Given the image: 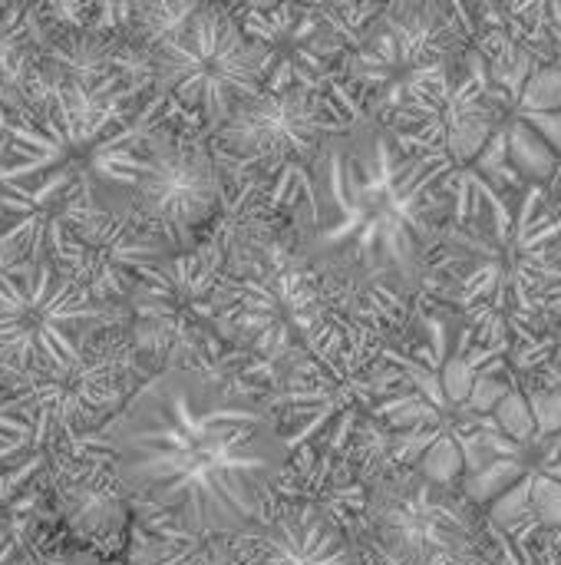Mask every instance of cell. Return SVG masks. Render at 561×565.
Here are the masks:
<instances>
[{"label": "cell", "mask_w": 561, "mask_h": 565, "mask_svg": "<svg viewBox=\"0 0 561 565\" xmlns=\"http://www.w3.org/2000/svg\"><path fill=\"white\" fill-rule=\"evenodd\" d=\"M532 565H561V530H539L536 533Z\"/></svg>", "instance_id": "7402d4cb"}, {"label": "cell", "mask_w": 561, "mask_h": 565, "mask_svg": "<svg viewBox=\"0 0 561 565\" xmlns=\"http://www.w3.org/2000/svg\"><path fill=\"white\" fill-rule=\"evenodd\" d=\"M532 467L546 477H552L555 483H561V447L555 444H532Z\"/></svg>", "instance_id": "603a6c76"}, {"label": "cell", "mask_w": 561, "mask_h": 565, "mask_svg": "<svg viewBox=\"0 0 561 565\" xmlns=\"http://www.w3.org/2000/svg\"><path fill=\"white\" fill-rule=\"evenodd\" d=\"M364 119L374 116L344 83L331 93L261 89L208 142L225 175L248 179L274 212H298L314 195V166L324 142Z\"/></svg>", "instance_id": "5b68a950"}, {"label": "cell", "mask_w": 561, "mask_h": 565, "mask_svg": "<svg viewBox=\"0 0 561 565\" xmlns=\"http://www.w3.org/2000/svg\"><path fill=\"white\" fill-rule=\"evenodd\" d=\"M360 563L374 565H486V516L460 487H440L417 470L397 467L367 490L354 533Z\"/></svg>", "instance_id": "52a82bcc"}, {"label": "cell", "mask_w": 561, "mask_h": 565, "mask_svg": "<svg viewBox=\"0 0 561 565\" xmlns=\"http://www.w3.org/2000/svg\"><path fill=\"white\" fill-rule=\"evenodd\" d=\"M93 440L126 503L169 540L235 536L258 523L291 460L255 391L185 364L155 371Z\"/></svg>", "instance_id": "6da1fadb"}, {"label": "cell", "mask_w": 561, "mask_h": 565, "mask_svg": "<svg viewBox=\"0 0 561 565\" xmlns=\"http://www.w3.org/2000/svg\"><path fill=\"white\" fill-rule=\"evenodd\" d=\"M169 255L165 242L132 209H106L60 228L46 262L109 311V305L126 301L136 281Z\"/></svg>", "instance_id": "4fadbf2b"}, {"label": "cell", "mask_w": 561, "mask_h": 565, "mask_svg": "<svg viewBox=\"0 0 561 565\" xmlns=\"http://www.w3.org/2000/svg\"><path fill=\"white\" fill-rule=\"evenodd\" d=\"M225 248L205 235L192 252L169 255L129 291L126 338L139 358L162 367L188 364L198 348L215 338V278Z\"/></svg>", "instance_id": "8fae6325"}, {"label": "cell", "mask_w": 561, "mask_h": 565, "mask_svg": "<svg viewBox=\"0 0 561 565\" xmlns=\"http://www.w3.org/2000/svg\"><path fill=\"white\" fill-rule=\"evenodd\" d=\"M539 328H546L555 341V361L549 371H561V255L552 262V268L539 278L532 291V311L526 315Z\"/></svg>", "instance_id": "ac0fdd59"}, {"label": "cell", "mask_w": 561, "mask_h": 565, "mask_svg": "<svg viewBox=\"0 0 561 565\" xmlns=\"http://www.w3.org/2000/svg\"><path fill=\"white\" fill-rule=\"evenodd\" d=\"M486 565H493V563H486Z\"/></svg>", "instance_id": "4316f807"}, {"label": "cell", "mask_w": 561, "mask_h": 565, "mask_svg": "<svg viewBox=\"0 0 561 565\" xmlns=\"http://www.w3.org/2000/svg\"><path fill=\"white\" fill-rule=\"evenodd\" d=\"M3 156H7V136H3V129H0V166H3Z\"/></svg>", "instance_id": "484cf974"}, {"label": "cell", "mask_w": 561, "mask_h": 565, "mask_svg": "<svg viewBox=\"0 0 561 565\" xmlns=\"http://www.w3.org/2000/svg\"><path fill=\"white\" fill-rule=\"evenodd\" d=\"M529 467H532V463L522 460V457H496V460H489L483 470L463 477L456 487H460V493H463L476 510H486V507L496 503L503 493H509V490L526 477Z\"/></svg>", "instance_id": "e0dca14e"}, {"label": "cell", "mask_w": 561, "mask_h": 565, "mask_svg": "<svg viewBox=\"0 0 561 565\" xmlns=\"http://www.w3.org/2000/svg\"><path fill=\"white\" fill-rule=\"evenodd\" d=\"M231 7V3H228ZM380 3H245L231 7L261 46L265 89L331 93Z\"/></svg>", "instance_id": "30bf717a"}, {"label": "cell", "mask_w": 561, "mask_h": 565, "mask_svg": "<svg viewBox=\"0 0 561 565\" xmlns=\"http://www.w3.org/2000/svg\"><path fill=\"white\" fill-rule=\"evenodd\" d=\"M561 255V218L542 185H526L513 225L479 209L466 222H446L427 271L423 298L456 315L526 318L539 278ZM420 298V301H423Z\"/></svg>", "instance_id": "277c9868"}, {"label": "cell", "mask_w": 561, "mask_h": 565, "mask_svg": "<svg viewBox=\"0 0 561 565\" xmlns=\"http://www.w3.org/2000/svg\"><path fill=\"white\" fill-rule=\"evenodd\" d=\"M522 394H526L532 417H536V440L532 444H546L555 434H561V384H555V387H522Z\"/></svg>", "instance_id": "ffe728a7"}, {"label": "cell", "mask_w": 561, "mask_h": 565, "mask_svg": "<svg viewBox=\"0 0 561 565\" xmlns=\"http://www.w3.org/2000/svg\"><path fill=\"white\" fill-rule=\"evenodd\" d=\"M473 33L466 3H380L344 66V86L380 122L413 76L460 60L473 46Z\"/></svg>", "instance_id": "9c48e42d"}, {"label": "cell", "mask_w": 561, "mask_h": 565, "mask_svg": "<svg viewBox=\"0 0 561 565\" xmlns=\"http://www.w3.org/2000/svg\"><path fill=\"white\" fill-rule=\"evenodd\" d=\"M493 420H496L499 434L509 437L519 447H529L536 440V417H532V407H529V401H526V394H522V387L516 381H513L509 394L496 404Z\"/></svg>", "instance_id": "d6986e66"}, {"label": "cell", "mask_w": 561, "mask_h": 565, "mask_svg": "<svg viewBox=\"0 0 561 565\" xmlns=\"http://www.w3.org/2000/svg\"><path fill=\"white\" fill-rule=\"evenodd\" d=\"M99 328H106V308L50 262L0 268V377L56 381L76 367Z\"/></svg>", "instance_id": "ba28073f"}, {"label": "cell", "mask_w": 561, "mask_h": 565, "mask_svg": "<svg viewBox=\"0 0 561 565\" xmlns=\"http://www.w3.org/2000/svg\"><path fill=\"white\" fill-rule=\"evenodd\" d=\"M86 440V437H83ZM83 440L50 457V487L66 523L93 540L116 536L126 526V497L106 454L83 450ZM96 444V440H93Z\"/></svg>", "instance_id": "9a60e30c"}, {"label": "cell", "mask_w": 561, "mask_h": 565, "mask_svg": "<svg viewBox=\"0 0 561 565\" xmlns=\"http://www.w3.org/2000/svg\"><path fill=\"white\" fill-rule=\"evenodd\" d=\"M546 195H549V205L555 209V215L561 218V159L559 166H555V175H552L549 185H546Z\"/></svg>", "instance_id": "d4e9b609"}, {"label": "cell", "mask_w": 561, "mask_h": 565, "mask_svg": "<svg viewBox=\"0 0 561 565\" xmlns=\"http://www.w3.org/2000/svg\"><path fill=\"white\" fill-rule=\"evenodd\" d=\"M175 116L159 93L50 89L0 116V268L46 262L60 228L132 209L149 139Z\"/></svg>", "instance_id": "3957f363"}, {"label": "cell", "mask_w": 561, "mask_h": 565, "mask_svg": "<svg viewBox=\"0 0 561 565\" xmlns=\"http://www.w3.org/2000/svg\"><path fill=\"white\" fill-rule=\"evenodd\" d=\"M529 473H532V513L539 520V530H561V483L539 473L536 467H529Z\"/></svg>", "instance_id": "44dd1931"}, {"label": "cell", "mask_w": 561, "mask_h": 565, "mask_svg": "<svg viewBox=\"0 0 561 565\" xmlns=\"http://www.w3.org/2000/svg\"><path fill=\"white\" fill-rule=\"evenodd\" d=\"M222 199L225 179L212 142L188 132V122H175L172 116L145 146L132 212L172 255H182L208 235Z\"/></svg>", "instance_id": "7c38bea8"}, {"label": "cell", "mask_w": 561, "mask_h": 565, "mask_svg": "<svg viewBox=\"0 0 561 565\" xmlns=\"http://www.w3.org/2000/svg\"><path fill=\"white\" fill-rule=\"evenodd\" d=\"M149 56L152 93L208 136L265 89L261 46L241 30L228 3H195L188 20L162 36Z\"/></svg>", "instance_id": "8992f818"}, {"label": "cell", "mask_w": 561, "mask_h": 565, "mask_svg": "<svg viewBox=\"0 0 561 565\" xmlns=\"http://www.w3.org/2000/svg\"><path fill=\"white\" fill-rule=\"evenodd\" d=\"M446 179L443 159L403 152L377 119L324 142L291 235L354 348L380 351L423 298L450 222Z\"/></svg>", "instance_id": "7a4b0ae2"}, {"label": "cell", "mask_w": 561, "mask_h": 565, "mask_svg": "<svg viewBox=\"0 0 561 565\" xmlns=\"http://www.w3.org/2000/svg\"><path fill=\"white\" fill-rule=\"evenodd\" d=\"M238 565H360L357 543L321 510L274 500L271 510L231 536Z\"/></svg>", "instance_id": "5bb4252c"}, {"label": "cell", "mask_w": 561, "mask_h": 565, "mask_svg": "<svg viewBox=\"0 0 561 565\" xmlns=\"http://www.w3.org/2000/svg\"><path fill=\"white\" fill-rule=\"evenodd\" d=\"M506 142H509V162L519 172L526 185H549L559 166V152L522 119H506Z\"/></svg>", "instance_id": "2e32d148"}, {"label": "cell", "mask_w": 561, "mask_h": 565, "mask_svg": "<svg viewBox=\"0 0 561 565\" xmlns=\"http://www.w3.org/2000/svg\"><path fill=\"white\" fill-rule=\"evenodd\" d=\"M0 565H33V559L26 556V550L0 530Z\"/></svg>", "instance_id": "cb8c5ba5"}]
</instances>
